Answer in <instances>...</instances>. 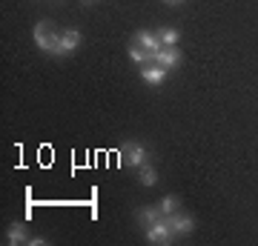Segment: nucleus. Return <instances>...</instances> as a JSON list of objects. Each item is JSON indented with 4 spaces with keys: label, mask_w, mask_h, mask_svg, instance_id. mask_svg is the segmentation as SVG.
Returning a JSON list of instances; mask_svg holds the SVG:
<instances>
[{
    "label": "nucleus",
    "mask_w": 258,
    "mask_h": 246,
    "mask_svg": "<svg viewBox=\"0 0 258 246\" xmlns=\"http://www.w3.org/2000/svg\"><path fill=\"white\" fill-rule=\"evenodd\" d=\"M57 40H60V32H57L49 20H40L35 26V43L40 52H49V55H55L57 49Z\"/></svg>",
    "instance_id": "f257e3e1"
},
{
    "label": "nucleus",
    "mask_w": 258,
    "mask_h": 246,
    "mask_svg": "<svg viewBox=\"0 0 258 246\" xmlns=\"http://www.w3.org/2000/svg\"><path fill=\"white\" fill-rule=\"evenodd\" d=\"M120 160L129 169H141V166L147 163V149L141 143H135V140H126V143L120 146Z\"/></svg>",
    "instance_id": "f03ea898"
},
{
    "label": "nucleus",
    "mask_w": 258,
    "mask_h": 246,
    "mask_svg": "<svg viewBox=\"0 0 258 246\" xmlns=\"http://www.w3.org/2000/svg\"><path fill=\"white\" fill-rule=\"evenodd\" d=\"M175 237V232H172V226H169V220H158V223H152V226H147V240L149 243H169Z\"/></svg>",
    "instance_id": "7ed1b4c3"
},
{
    "label": "nucleus",
    "mask_w": 258,
    "mask_h": 246,
    "mask_svg": "<svg viewBox=\"0 0 258 246\" xmlns=\"http://www.w3.org/2000/svg\"><path fill=\"white\" fill-rule=\"evenodd\" d=\"M78 46H81V32H78V29H63V32H60V40H57L55 55H57V57L72 55Z\"/></svg>",
    "instance_id": "20e7f679"
},
{
    "label": "nucleus",
    "mask_w": 258,
    "mask_h": 246,
    "mask_svg": "<svg viewBox=\"0 0 258 246\" xmlns=\"http://www.w3.org/2000/svg\"><path fill=\"white\" fill-rule=\"evenodd\" d=\"M152 63L164 66V69H175V66L181 63V49H178V46H164V49H158Z\"/></svg>",
    "instance_id": "39448f33"
},
{
    "label": "nucleus",
    "mask_w": 258,
    "mask_h": 246,
    "mask_svg": "<svg viewBox=\"0 0 258 246\" xmlns=\"http://www.w3.org/2000/svg\"><path fill=\"white\" fill-rule=\"evenodd\" d=\"M135 43L144 46V49H147L152 57H155L158 49H164V46H161V40H158V32H149V29H141V32H135Z\"/></svg>",
    "instance_id": "423d86ee"
},
{
    "label": "nucleus",
    "mask_w": 258,
    "mask_h": 246,
    "mask_svg": "<svg viewBox=\"0 0 258 246\" xmlns=\"http://www.w3.org/2000/svg\"><path fill=\"white\" fill-rule=\"evenodd\" d=\"M166 220H169V226H172L175 235H189V232L195 229V220L189 218V215H181V212H172Z\"/></svg>",
    "instance_id": "0eeeda50"
},
{
    "label": "nucleus",
    "mask_w": 258,
    "mask_h": 246,
    "mask_svg": "<svg viewBox=\"0 0 258 246\" xmlns=\"http://www.w3.org/2000/svg\"><path fill=\"white\" fill-rule=\"evenodd\" d=\"M166 74H169V69H164V66H141V80L144 83H152V86H158V83L166 80Z\"/></svg>",
    "instance_id": "6e6552de"
},
{
    "label": "nucleus",
    "mask_w": 258,
    "mask_h": 246,
    "mask_svg": "<svg viewBox=\"0 0 258 246\" xmlns=\"http://www.w3.org/2000/svg\"><path fill=\"white\" fill-rule=\"evenodd\" d=\"M135 218H138L144 226H152L158 220H164V212H161V206H144V209L135 212Z\"/></svg>",
    "instance_id": "1a4fd4ad"
},
{
    "label": "nucleus",
    "mask_w": 258,
    "mask_h": 246,
    "mask_svg": "<svg viewBox=\"0 0 258 246\" xmlns=\"http://www.w3.org/2000/svg\"><path fill=\"white\" fill-rule=\"evenodd\" d=\"M6 237H9L12 246H20V243H29V240H32L29 232L23 229V223H12V226L6 229Z\"/></svg>",
    "instance_id": "9d476101"
},
{
    "label": "nucleus",
    "mask_w": 258,
    "mask_h": 246,
    "mask_svg": "<svg viewBox=\"0 0 258 246\" xmlns=\"http://www.w3.org/2000/svg\"><path fill=\"white\" fill-rule=\"evenodd\" d=\"M129 57H132V60H135L138 66H149V60H155V57L149 55V52L144 49V46L135 43V40H132V46H129Z\"/></svg>",
    "instance_id": "9b49d317"
},
{
    "label": "nucleus",
    "mask_w": 258,
    "mask_h": 246,
    "mask_svg": "<svg viewBox=\"0 0 258 246\" xmlns=\"http://www.w3.org/2000/svg\"><path fill=\"white\" fill-rule=\"evenodd\" d=\"M138 181L144 183V186H155L158 183V172H155V166L149 163V160L138 169Z\"/></svg>",
    "instance_id": "f8f14e48"
},
{
    "label": "nucleus",
    "mask_w": 258,
    "mask_h": 246,
    "mask_svg": "<svg viewBox=\"0 0 258 246\" xmlns=\"http://www.w3.org/2000/svg\"><path fill=\"white\" fill-rule=\"evenodd\" d=\"M158 206H161V212H164V218H169L172 212H178V198H175V195H164Z\"/></svg>",
    "instance_id": "ddd939ff"
},
{
    "label": "nucleus",
    "mask_w": 258,
    "mask_h": 246,
    "mask_svg": "<svg viewBox=\"0 0 258 246\" xmlns=\"http://www.w3.org/2000/svg\"><path fill=\"white\" fill-rule=\"evenodd\" d=\"M158 40H161V46H178V32L175 29H158Z\"/></svg>",
    "instance_id": "4468645a"
},
{
    "label": "nucleus",
    "mask_w": 258,
    "mask_h": 246,
    "mask_svg": "<svg viewBox=\"0 0 258 246\" xmlns=\"http://www.w3.org/2000/svg\"><path fill=\"white\" fill-rule=\"evenodd\" d=\"M29 246H46V237H32V240H29Z\"/></svg>",
    "instance_id": "2eb2a0df"
},
{
    "label": "nucleus",
    "mask_w": 258,
    "mask_h": 246,
    "mask_svg": "<svg viewBox=\"0 0 258 246\" xmlns=\"http://www.w3.org/2000/svg\"><path fill=\"white\" fill-rule=\"evenodd\" d=\"M81 3H83V6H92L95 0H81Z\"/></svg>",
    "instance_id": "dca6fc26"
},
{
    "label": "nucleus",
    "mask_w": 258,
    "mask_h": 246,
    "mask_svg": "<svg viewBox=\"0 0 258 246\" xmlns=\"http://www.w3.org/2000/svg\"><path fill=\"white\" fill-rule=\"evenodd\" d=\"M166 3H172V6H175V3H181V0H166Z\"/></svg>",
    "instance_id": "f3484780"
}]
</instances>
